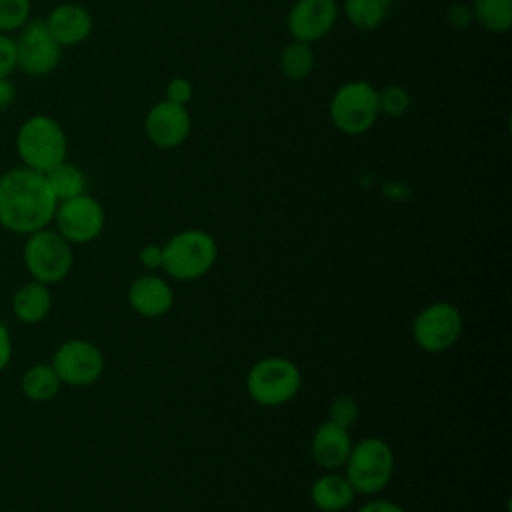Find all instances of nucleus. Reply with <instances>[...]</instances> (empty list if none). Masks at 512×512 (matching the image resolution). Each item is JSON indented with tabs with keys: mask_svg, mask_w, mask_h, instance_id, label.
<instances>
[{
	"mask_svg": "<svg viewBox=\"0 0 512 512\" xmlns=\"http://www.w3.org/2000/svg\"><path fill=\"white\" fill-rule=\"evenodd\" d=\"M12 354H14V346H12L10 330H8L6 324L0 322V372L4 368H8V364L12 360Z\"/></svg>",
	"mask_w": 512,
	"mask_h": 512,
	"instance_id": "nucleus-31",
	"label": "nucleus"
},
{
	"mask_svg": "<svg viewBox=\"0 0 512 512\" xmlns=\"http://www.w3.org/2000/svg\"><path fill=\"white\" fill-rule=\"evenodd\" d=\"M62 384L68 386H90L104 374V354L102 350L86 338L64 340L52 354L50 360Z\"/></svg>",
	"mask_w": 512,
	"mask_h": 512,
	"instance_id": "nucleus-11",
	"label": "nucleus"
},
{
	"mask_svg": "<svg viewBox=\"0 0 512 512\" xmlns=\"http://www.w3.org/2000/svg\"><path fill=\"white\" fill-rule=\"evenodd\" d=\"M462 312L456 304L438 300L424 306L412 322V338L418 348L430 354L450 350L462 334Z\"/></svg>",
	"mask_w": 512,
	"mask_h": 512,
	"instance_id": "nucleus-8",
	"label": "nucleus"
},
{
	"mask_svg": "<svg viewBox=\"0 0 512 512\" xmlns=\"http://www.w3.org/2000/svg\"><path fill=\"white\" fill-rule=\"evenodd\" d=\"M394 466L396 460L390 444L382 438L370 436L352 444V450L342 468L356 494L372 496L390 484Z\"/></svg>",
	"mask_w": 512,
	"mask_h": 512,
	"instance_id": "nucleus-5",
	"label": "nucleus"
},
{
	"mask_svg": "<svg viewBox=\"0 0 512 512\" xmlns=\"http://www.w3.org/2000/svg\"><path fill=\"white\" fill-rule=\"evenodd\" d=\"M446 22H448L454 30H466V28L474 22L470 4H464V2H454V4H450L448 10H446Z\"/></svg>",
	"mask_w": 512,
	"mask_h": 512,
	"instance_id": "nucleus-29",
	"label": "nucleus"
},
{
	"mask_svg": "<svg viewBox=\"0 0 512 512\" xmlns=\"http://www.w3.org/2000/svg\"><path fill=\"white\" fill-rule=\"evenodd\" d=\"M138 260L148 270L162 268V246L160 244H146L138 252Z\"/></svg>",
	"mask_w": 512,
	"mask_h": 512,
	"instance_id": "nucleus-30",
	"label": "nucleus"
},
{
	"mask_svg": "<svg viewBox=\"0 0 512 512\" xmlns=\"http://www.w3.org/2000/svg\"><path fill=\"white\" fill-rule=\"evenodd\" d=\"M340 16L336 0H296L286 16V28L292 40L316 42L326 38Z\"/></svg>",
	"mask_w": 512,
	"mask_h": 512,
	"instance_id": "nucleus-13",
	"label": "nucleus"
},
{
	"mask_svg": "<svg viewBox=\"0 0 512 512\" xmlns=\"http://www.w3.org/2000/svg\"><path fill=\"white\" fill-rule=\"evenodd\" d=\"M16 100V86L12 84L10 78L0 80V112L10 108Z\"/></svg>",
	"mask_w": 512,
	"mask_h": 512,
	"instance_id": "nucleus-33",
	"label": "nucleus"
},
{
	"mask_svg": "<svg viewBox=\"0 0 512 512\" xmlns=\"http://www.w3.org/2000/svg\"><path fill=\"white\" fill-rule=\"evenodd\" d=\"M58 200L46 176L26 166L0 174V226L12 234L28 236L52 224Z\"/></svg>",
	"mask_w": 512,
	"mask_h": 512,
	"instance_id": "nucleus-1",
	"label": "nucleus"
},
{
	"mask_svg": "<svg viewBox=\"0 0 512 512\" xmlns=\"http://www.w3.org/2000/svg\"><path fill=\"white\" fill-rule=\"evenodd\" d=\"M52 228L60 232L72 246L94 242L106 226L104 206L90 194H80L58 202Z\"/></svg>",
	"mask_w": 512,
	"mask_h": 512,
	"instance_id": "nucleus-10",
	"label": "nucleus"
},
{
	"mask_svg": "<svg viewBox=\"0 0 512 512\" xmlns=\"http://www.w3.org/2000/svg\"><path fill=\"white\" fill-rule=\"evenodd\" d=\"M302 388L298 364L286 356H264L246 374V392L264 408H278L296 398Z\"/></svg>",
	"mask_w": 512,
	"mask_h": 512,
	"instance_id": "nucleus-4",
	"label": "nucleus"
},
{
	"mask_svg": "<svg viewBox=\"0 0 512 512\" xmlns=\"http://www.w3.org/2000/svg\"><path fill=\"white\" fill-rule=\"evenodd\" d=\"M32 18V0H0V34H16Z\"/></svg>",
	"mask_w": 512,
	"mask_h": 512,
	"instance_id": "nucleus-25",
	"label": "nucleus"
},
{
	"mask_svg": "<svg viewBox=\"0 0 512 512\" xmlns=\"http://www.w3.org/2000/svg\"><path fill=\"white\" fill-rule=\"evenodd\" d=\"M16 154L22 166L46 174L68 156V138L62 124L50 114H32L16 130Z\"/></svg>",
	"mask_w": 512,
	"mask_h": 512,
	"instance_id": "nucleus-2",
	"label": "nucleus"
},
{
	"mask_svg": "<svg viewBox=\"0 0 512 512\" xmlns=\"http://www.w3.org/2000/svg\"><path fill=\"white\" fill-rule=\"evenodd\" d=\"M16 70L26 76H48L62 60V46L48 32L44 18H30L14 36Z\"/></svg>",
	"mask_w": 512,
	"mask_h": 512,
	"instance_id": "nucleus-9",
	"label": "nucleus"
},
{
	"mask_svg": "<svg viewBox=\"0 0 512 512\" xmlns=\"http://www.w3.org/2000/svg\"><path fill=\"white\" fill-rule=\"evenodd\" d=\"M382 2L388 6V4H392V2H396V0H382Z\"/></svg>",
	"mask_w": 512,
	"mask_h": 512,
	"instance_id": "nucleus-34",
	"label": "nucleus"
},
{
	"mask_svg": "<svg viewBox=\"0 0 512 512\" xmlns=\"http://www.w3.org/2000/svg\"><path fill=\"white\" fill-rule=\"evenodd\" d=\"M44 176H46V182H48V186H50V190H52V194L58 202L80 196V194L86 192L84 172L68 160L60 162L56 168H52Z\"/></svg>",
	"mask_w": 512,
	"mask_h": 512,
	"instance_id": "nucleus-21",
	"label": "nucleus"
},
{
	"mask_svg": "<svg viewBox=\"0 0 512 512\" xmlns=\"http://www.w3.org/2000/svg\"><path fill=\"white\" fill-rule=\"evenodd\" d=\"M32 2H46V0H32Z\"/></svg>",
	"mask_w": 512,
	"mask_h": 512,
	"instance_id": "nucleus-35",
	"label": "nucleus"
},
{
	"mask_svg": "<svg viewBox=\"0 0 512 512\" xmlns=\"http://www.w3.org/2000/svg\"><path fill=\"white\" fill-rule=\"evenodd\" d=\"M16 70V44L12 34H0V80Z\"/></svg>",
	"mask_w": 512,
	"mask_h": 512,
	"instance_id": "nucleus-28",
	"label": "nucleus"
},
{
	"mask_svg": "<svg viewBox=\"0 0 512 512\" xmlns=\"http://www.w3.org/2000/svg\"><path fill=\"white\" fill-rule=\"evenodd\" d=\"M412 106L410 92L400 84H388L378 90V112L388 118L404 116Z\"/></svg>",
	"mask_w": 512,
	"mask_h": 512,
	"instance_id": "nucleus-24",
	"label": "nucleus"
},
{
	"mask_svg": "<svg viewBox=\"0 0 512 512\" xmlns=\"http://www.w3.org/2000/svg\"><path fill=\"white\" fill-rule=\"evenodd\" d=\"M60 378L50 362H36L22 374V394L32 402H50L60 392Z\"/></svg>",
	"mask_w": 512,
	"mask_h": 512,
	"instance_id": "nucleus-19",
	"label": "nucleus"
},
{
	"mask_svg": "<svg viewBox=\"0 0 512 512\" xmlns=\"http://www.w3.org/2000/svg\"><path fill=\"white\" fill-rule=\"evenodd\" d=\"M328 116L334 128L346 136L366 134L380 116L378 90L366 80L340 84L330 98Z\"/></svg>",
	"mask_w": 512,
	"mask_h": 512,
	"instance_id": "nucleus-7",
	"label": "nucleus"
},
{
	"mask_svg": "<svg viewBox=\"0 0 512 512\" xmlns=\"http://www.w3.org/2000/svg\"><path fill=\"white\" fill-rule=\"evenodd\" d=\"M190 132L192 116L188 106L160 100L144 116V134L150 144L160 150H174L182 146Z\"/></svg>",
	"mask_w": 512,
	"mask_h": 512,
	"instance_id": "nucleus-12",
	"label": "nucleus"
},
{
	"mask_svg": "<svg viewBox=\"0 0 512 512\" xmlns=\"http://www.w3.org/2000/svg\"><path fill=\"white\" fill-rule=\"evenodd\" d=\"M358 512H406V510H404L400 504L392 502V500H382V498H378V500H370V502L362 504V506L358 508Z\"/></svg>",
	"mask_w": 512,
	"mask_h": 512,
	"instance_id": "nucleus-32",
	"label": "nucleus"
},
{
	"mask_svg": "<svg viewBox=\"0 0 512 512\" xmlns=\"http://www.w3.org/2000/svg\"><path fill=\"white\" fill-rule=\"evenodd\" d=\"M22 262L32 280L46 286L62 282L74 264L72 244L52 226L40 228L26 236Z\"/></svg>",
	"mask_w": 512,
	"mask_h": 512,
	"instance_id": "nucleus-6",
	"label": "nucleus"
},
{
	"mask_svg": "<svg viewBox=\"0 0 512 512\" xmlns=\"http://www.w3.org/2000/svg\"><path fill=\"white\" fill-rule=\"evenodd\" d=\"M192 94H194V86L190 80L186 78H172L168 84H166V90H164V100L168 102H174V104H182V106H188V102L192 100Z\"/></svg>",
	"mask_w": 512,
	"mask_h": 512,
	"instance_id": "nucleus-27",
	"label": "nucleus"
},
{
	"mask_svg": "<svg viewBox=\"0 0 512 512\" xmlns=\"http://www.w3.org/2000/svg\"><path fill=\"white\" fill-rule=\"evenodd\" d=\"M314 50L312 44L308 42H300V40H292L288 42L278 58V66L284 78L292 80V82H302L306 80L312 70H314Z\"/></svg>",
	"mask_w": 512,
	"mask_h": 512,
	"instance_id": "nucleus-20",
	"label": "nucleus"
},
{
	"mask_svg": "<svg viewBox=\"0 0 512 512\" xmlns=\"http://www.w3.org/2000/svg\"><path fill=\"white\" fill-rule=\"evenodd\" d=\"M44 24L52 38L62 46H78L86 42L94 28V18L90 10L78 2H60L44 18Z\"/></svg>",
	"mask_w": 512,
	"mask_h": 512,
	"instance_id": "nucleus-14",
	"label": "nucleus"
},
{
	"mask_svg": "<svg viewBox=\"0 0 512 512\" xmlns=\"http://www.w3.org/2000/svg\"><path fill=\"white\" fill-rule=\"evenodd\" d=\"M342 12L354 28L372 32L382 26L386 18V4L382 0H344Z\"/></svg>",
	"mask_w": 512,
	"mask_h": 512,
	"instance_id": "nucleus-23",
	"label": "nucleus"
},
{
	"mask_svg": "<svg viewBox=\"0 0 512 512\" xmlns=\"http://www.w3.org/2000/svg\"><path fill=\"white\" fill-rule=\"evenodd\" d=\"M12 314L22 324H38L48 318L52 310V294L50 286L30 280L16 288L10 300Z\"/></svg>",
	"mask_w": 512,
	"mask_h": 512,
	"instance_id": "nucleus-18",
	"label": "nucleus"
},
{
	"mask_svg": "<svg viewBox=\"0 0 512 512\" xmlns=\"http://www.w3.org/2000/svg\"><path fill=\"white\" fill-rule=\"evenodd\" d=\"M130 308L144 318H160L174 306V290L162 276L144 274L132 280L126 292Z\"/></svg>",
	"mask_w": 512,
	"mask_h": 512,
	"instance_id": "nucleus-15",
	"label": "nucleus"
},
{
	"mask_svg": "<svg viewBox=\"0 0 512 512\" xmlns=\"http://www.w3.org/2000/svg\"><path fill=\"white\" fill-rule=\"evenodd\" d=\"M472 18L488 32L504 34L512 26V0H472Z\"/></svg>",
	"mask_w": 512,
	"mask_h": 512,
	"instance_id": "nucleus-22",
	"label": "nucleus"
},
{
	"mask_svg": "<svg viewBox=\"0 0 512 512\" xmlns=\"http://www.w3.org/2000/svg\"><path fill=\"white\" fill-rule=\"evenodd\" d=\"M218 260V244L206 230L186 228L162 244V270L178 282L206 276Z\"/></svg>",
	"mask_w": 512,
	"mask_h": 512,
	"instance_id": "nucleus-3",
	"label": "nucleus"
},
{
	"mask_svg": "<svg viewBox=\"0 0 512 512\" xmlns=\"http://www.w3.org/2000/svg\"><path fill=\"white\" fill-rule=\"evenodd\" d=\"M356 492L344 474H320L310 486V500L318 512H344L352 506Z\"/></svg>",
	"mask_w": 512,
	"mask_h": 512,
	"instance_id": "nucleus-17",
	"label": "nucleus"
},
{
	"mask_svg": "<svg viewBox=\"0 0 512 512\" xmlns=\"http://www.w3.org/2000/svg\"><path fill=\"white\" fill-rule=\"evenodd\" d=\"M352 436L348 428H342L330 420L322 422L310 442V454L316 466L326 472H336L346 464V458L352 450Z\"/></svg>",
	"mask_w": 512,
	"mask_h": 512,
	"instance_id": "nucleus-16",
	"label": "nucleus"
},
{
	"mask_svg": "<svg viewBox=\"0 0 512 512\" xmlns=\"http://www.w3.org/2000/svg\"><path fill=\"white\" fill-rule=\"evenodd\" d=\"M358 416L360 408L352 396H336L328 406V420L342 428L350 430L358 422Z\"/></svg>",
	"mask_w": 512,
	"mask_h": 512,
	"instance_id": "nucleus-26",
	"label": "nucleus"
}]
</instances>
